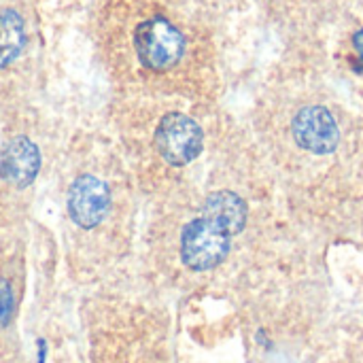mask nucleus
Returning a JSON list of instances; mask_svg holds the SVG:
<instances>
[{
    "mask_svg": "<svg viewBox=\"0 0 363 363\" xmlns=\"http://www.w3.org/2000/svg\"><path fill=\"white\" fill-rule=\"evenodd\" d=\"M38 170H40V151L36 143H32L28 136H15L0 151V177L9 185L23 189L32 185Z\"/></svg>",
    "mask_w": 363,
    "mask_h": 363,
    "instance_id": "423d86ee",
    "label": "nucleus"
},
{
    "mask_svg": "<svg viewBox=\"0 0 363 363\" xmlns=\"http://www.w3.org/2000/svg\"><path fill=\"white\" fill-rule=\"evenodd\" d=\"M230 253V234L215 221L200 217L185 225L181 234V259L189 270H211Z\"/></svg>",
    "mask_w": 363,
    "mask_h": 363,
    "instance_id": "f03ea898",
    "label": "nucleus"
},
{
    "mask_svg": "<svg viewBox=\"0 0 363 363\" xmlns=\"http://www.w3.org/2000/svg\"><path fill=\"white\" fill-rule=\"evenodd\" d=\"M353 43H355V49H357V53H359V57H362L363 62V30H359V32L355 34Z\"/></svg>",
    "mask_w": 363,
    "mask_h": 363,
    "instance_id": "9d476101",
    "label": "nucleus"
},
{
    "mask_svg": "<svg viewBox=\"0 0 363 363\" xmlns=\"http://www.w3.org/2000/svg\"><path fill=\"white\" fill-rule=\"evenodd\" d=\"M202 140L200 125L183 113H168L155 130V147L172 166L194 162L202 151Z\"/></svg>",
    "mask_w": 363,
    "mask_h": 363,
    "instance_id": "7ed1b4c3",
    "label": "nucleus"
},
{
    "mask_svg": "<svg viewBox=\"0 0 363 363\" xmlns=\"http://www.w3.org/2000/svg\"><path fill=\"white\" fill-rule=\"evenodd\" d=\"M26 23L13 9L0 11V68L11 66L23 51Z\"/></svg>",
    "mask_w": 363,
    "mask_h": 363,
    "instance_id": "6e6552de",
    "label": "nucleus"
},
{
    "mask_svg": "<svg viewBox=\"0 0 363 363\" xmlns=\"http://www.w3.org/2000/svg\"><path fill=\"white\" fill-rule=\"evenodd\" d=\"M134 47L138 60L151 70L172 68L185 51L183 34L164 17H151L138 23L134 32Z\"/></svg>",
    "mask_w": 363,
    "mask_h": 363,
    "instance_id": "f257e3e1",
    "label": "nucleus"
},
{
    "mask_svg": "<svg viewBox=\"0 0 363 363\" xmlns=\"http://www.w3.org/2000/svg\"><path fill=\"white\" fill-rule=\"evenodd\" d=\"M202 217L215 221L230 236H234L247 223V206L242 198H238L232 191H215L204 200Z\"/></svg>",
    "mask_w": 363,
    "mask_h": 363,
    "instance_id": "0eeeda50",
    "label": "nucleus"
},
{
    "mask_svg": "<svg viewBox=\"0 0 363 363\" xmlns=\"http://www.w3.org/2000/svg\"><path fill=\"white\" fill-rule=\"evenodd\" d=\"M111 208V189L94 174H81L68 189V215L83 228L91 230L100 225Z\"/></svg>",
    "mask_w": 363,
    "mask_h": 363,
    "instance_id": "20e7f679",
    "label": "nucleus"
},
{
    "mask_svg": "<svg viewBox=\"0 0 363 363\" xmlns=\"http://www.w3.org/2000/svg\"><path fill=\"white\" fill-rule=\"evenodd\" d=\"M294 136L302 149L325 155L338 147L340 130L325 106H304L294 119Z\"/></svg>",
    "mask_w": 363,
    "mask_h": 363,
    "instance_id": "39448f33",
    "label": "nucleus"
},
{
    "mask_svg": "<svg viewBox=\"0 0 363 363\" xmlns=\"http://www.w3.org/2000/svg\"><path fill=\"white\" fill-rule=\"evenodd\" d=\"M15 313V300L11 285L6 281H0V325H9Z\"/></svg>",
    "mask_w": 363,
    "mask_h": 363,
    "instance_id": "1a4fd4ad",
    "label": "nucleus"
}]
</instances>
